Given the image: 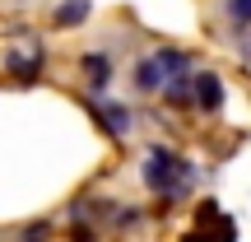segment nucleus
I'll use <instances>...</instances> for the list:
<instances>
[{"instance_id": "7ed1b4c3", "label": "nucleus", "mask_w": 251, "mask_h": 242, "mask_svg": "<svg viewBox=\"0 0 251 242\" xmlns=\"http://www.w3.org/2000/svg\"><path fill=\"white\" fill-rule=\"evenodd\" d=\"M98 121L107 126V135H117V140L130 131V112H126L121 103H112V98H102V103H98Z\"/></svg>"}, {"instance_id": "6e6552de", "label": "nucleus", "mask_w": 251, "mask_h": 242, "mask_svg": "<svg viewBox=\"0 0 251 242\" xmlns=\"http://www.w3.org/2000/svg\"><path fill=\"white\" fill-rule=\"evenodd\" d=\"M224 14H228V24H233V37L242 42L247 24H251V0H224Z\"/></svg>"}, {"instance_id": "39448f33", "label": "nucleus", "mask_w": 251, "mask_h": 242, "mask_svg": "<svg viewBox=\"0 0 251 242\" xmlns=\"http://www.w3.org/2000/svg\"><path fill=\"white\" fill-rule=\"evenodd\" d=\"M84 19H89V0H61L56 14H51V24L56 28H79Z\"/></svg>"}, {"instance_id": "423d86ee", "label": "nucleus", "mask_w": 251, "mask_h": 242, "mask_svg": "<svg viewBox=\"0 0 251 242\" xmlns=\"http://www.w3.org/2000/svg\"><path fill=\"white\" fill-rule=\"evenodd\" d=\"M135 89H140V93H158V89H163V70H158L153 56L135 61Z\"/></svg>"}, {"instance_id": "f257e3e1", "label": "nucleus", "mask_w": 251, "mask_h": 242, "mask_svg": "<svg viewBox=\"0 0 251 242\" xmlns=\"http://www.w3.org/2000/svg\"><path fill=\"white\" fill-rule=\"evenodd\" d=\"M186 182H191V163L177 159L172 149H149L144 159V187L158 191L163 200H181L186 196Z\"/></svg>"}, {"instance_id": "20e7f679", "label": "nucleus", "mask_w": 251, "mask_h": 242, "mask_svg": "<svg viewBox=\"0 0 251 242\" xmlns=\"http://www.w3.org/2000/svg\"><path fill=\"white\" fill-rule=\"evenodd\" d=\"M84 75H89V89H93V93H107V84H112V61H107V56H98V52H89V56H84Z\"/></svg>"}, {"instance_id": "f03ea898", "label": "nucleus", "mask_w": 251, "mask_h": 242, "mask_svg": "<svg viewBox=\"0 0 251 242\" xmlns=\"http://www.w3.org/2000/svg\"><path fill=\"white\" fill-rule=\"evenodd\" d=\"M191 103H196L200 112H219L224 108V80H219L214 70L191 75Z\"/></svg>"}, {"instance_id": "9b49d317", "label": "nucleus", "mask_w": 251, "mask_h": 242, "mask_svg": "<svg viewBox=\"0 0 251 242\" xmlns=\"http://www.w3.org/2000/svg\"><path fill=\"white\" fill-rule=\"evenodd\" d=\"M70 242H98V233H93L89 224H75L70 228Z\"/></svg>"}, {"instance_id": "9d476101", "label": "nucleus", "mask_w": 251, "mask_h": 242, "mask_svg": "<svg viewBox=\"0 0 251 242\" xmlns=\"http://www.w3.org/2000/svg\"><path fill=\"white\" fill-rule=\"evenodd\" d=\"M51 238V224H47V219H37V224H28L24 233H19V242H47Z\"/></svg>"}, {"instance_id": "1a4fd4ad", "label": "nucleus", "mask_w": 251, "mask_h": 242, "mask_svg": "<svg viewBox=\"0 0 251 242\" xmlns=\"http://www.w3.org/2000/svg\"><path fill=\"white\" fill-rule=\"evenodd\" d=\"M153 61H158L163 80H168V75H181V70H191V56H186V52H177V47H163V52L153 56Z\"/></svg>"}, {"instance_id": "0eeeda50", "label": "nucleus", "mask_w": 251, "mask_h": 242, "mask_svg": "<svg viewBox=\"0 0 251 242\" xmlns=\"http://www.w3.org/2000/svg\"><path fill=\"white\" fill-rule=\"evenodd\" d=\"M158 93L172 103V108H186V103H191V70H181V75H168Z\"/></svg>"}]
</instances>
